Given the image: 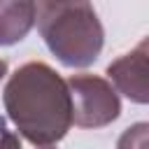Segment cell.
<instances>
[{"mask_svg": "<svg viewBox=\"0 0 149 149\" xmlns=\"http://www.w3.org/2000/svg\"><path fill=\"white\" fill-rule=\"evenodd\" d=\"M7 119L33 147H54L72 126V105L65 79L42 61L14 70L2 91Z\"/></svg>", "mask_w": 149, "mask_h": 149, "instance_id": "cell-1", "label": "cell"}, {"mask_svg": "<svg viewBox=\"0 0 149 149\" xmlns=\"http://www.w3.org/2000/svg\"><path fill=\"white\" fill-rule=\"evenodd\" d=\"M37 30L49 51L68 68H88L105 44V28L88 2H35Z\"/></svg>", "mask_w": 149, "mask_h": 149, "instance_id": "cell-2", "label": "cell"}, {"mask_svg": "<svg viewBox=\"0 0 149 149\" xmlns=\"http://www.w3.org/2000/svg\"><path fill=\"white\" fill-rule=\"evenodd\" d=\"M72 123L79 128H102L119 119L121 100L112 84L98 74H70L65 79Z\"/></svg>", "mask_w": 149, "mask_h": 149, "instance_id": "cell-3", "label": "cell"}, {"mask_svg": "<svg viewBox=\"0 0 149 149\" xmlns=\"http://www.w3.org/2000/svg\"><path fill=\"white\" fill-rule=\"evenodd\" d=\"M147 56H149V40L142 37L133 51L119 56L107 65V77L112 88L116 93H123L130 102H137V105H147L149 100Z\"/></svg>", "mask_w": 149, "mask_h": 149, "instance_id": "cell-4", "label": "cell"}, {"mask_svg": "<svg viewBox=\"0 0 149 149\" xmlns=\"http://www.w3.org/2000/svg\"><path fill=\"white\" fill-rule=\"evenodd\" d=\"M35 23V2L0 0V47H12L21 42Z\"/></svg>", "mask_w": 149, "mask_h": 149, "instance_id": "cell-5", "label": "cell"}, {"mask_svg": "<svg viewBox=\"0 0 149 149\" xmlns=\"http://www.w3.org/2000/svg\"><path fill=\"white\" fill-rule=\"evenodd\" d=\"M147 135H149V126L144 121L133 123L130 128H126L116 142V149H147Z\"/></svg>", "mask_w": 149, "mask_h": 149, "instance_id": "cell-6", "label": "cell"}, {"mask_svg": "<svg viewBox=\"0 0 149 149\" xmlns=\"http://www.w3.org/2000/svg\"><path fill=\"white\" fill-rule=\"evenodd\" d=\"M0 149H54V147H33L14 130L7 128V121L0 116Z\"/></svg>", "mask_w": 149, "mask_h": 149, "instance_id": "cell-7", "label": "cell"}, {"mask_svg": "<svg viewBox=\"0 0 149 149\" xmlns=\"http://www.w3.org/2000/svg\"><path fill=\"white\" fill-rule=\"evenodd\" d=\"M5 74H7V61H5V58H0V81L5 79Z\"/></svg>", "mask_w": 149, "mask_h": 149, "instance_id": "cell-8", "label": "cell"}]
</instances>
